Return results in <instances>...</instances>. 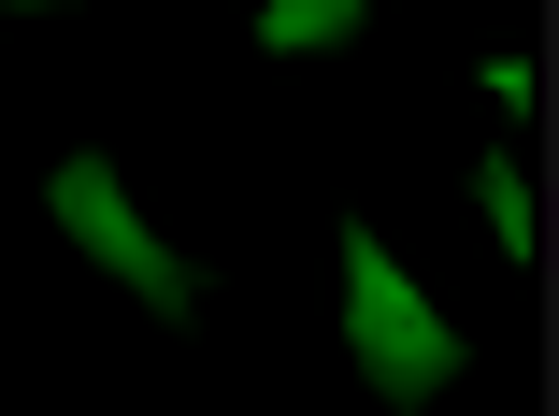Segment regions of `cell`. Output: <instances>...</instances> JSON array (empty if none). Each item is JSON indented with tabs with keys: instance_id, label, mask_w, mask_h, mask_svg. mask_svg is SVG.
<instances>
[{
	"instance_id": "6da1fadb",
	"label": "cell",
	"mask_w": 559,
	"mask_h": 416,
	"mask_svg": "<svg viewBox=\"0 0 559 416\" xmlns=\"http://www.w3.org/2000/svg\"><path fill=\"white\" fill-rule=\"evenodd\" d=\"M345 345H359V373L388 402H430L444 373H460V331L416 301V273L388 259V230H345Z\"/></svg>"
},
{
	"instance_id": "7a4b0ae2",
	"label": "cell",
	"mask_w": 559,
	"mask_h": 416,
	"mask_svg": "<svg viewBox=\"0 0 559 416\" xmlns=\"http://www.w3.org/2000/svg\"><path fill=\"white\" fill-rule=\"evenodd\" d=\"M44 216H58V230H72V245L100 259V273H116L130 301H158V317H201V273H187V259H173V245H158V230L130 216V187H116V158H58V187H44Z\"/></svg>"
},
{
	"instance_id": "3957f363",
	"label": "cell",
	"mask_w": 559,
	"mask_h": 416,
	"mask_svg": "<svg viewBox=\"0 0 559 416\" xmlns=\"http://www.w3.org/2000/svg\"><path fill=\"white\" fill-rule=\"evenodd\" d=\"M359 15H373V0H259V44L316 58V44H359Z\"/></svg>"
},
{
	"instance_id": "277c9868",
	"label": "cell",
	"mask_w": 559,
	"mask_h": 416,
	"mask_svg": "<svg viewBox=\"0 0 559 416\" xmlns=\"http://www.w3.org/2000/svg\"><path fill=\"white\" fill-rule=\"evenodd\" d=\"M488 230L531 259V173H516V158H488Z\"/></svg>"
},
{
	"instance_id": "5b68a950",
	"label": "cell",
	"mask_w": 559,
	"mask_h": 416,
	"mask_svg": "<svg viewBox=\"0 0 559 416\" xmlns=\"http://www.w3.org/2000/svg\"><path fill=\"white\" fill-rule=\"evenodd\" d=\"M0 15H58V0H0Z\"/></svg>"
}]
</instances>
